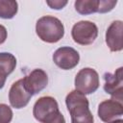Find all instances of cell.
<instances>
[{"mask_svg": "<svg viewBox=\"0 0 123 123\" xmlns=\"http://www.w3.org/2000/svg\"><path fill=\"white\" fill-rule=\"evenodd\" d=\"M65 104L71 116V123H93L94 118L85 94L76 89L72 90L66 95Z\"/></svg>", "mask_w": 123, "mask_h": 123, "instance_id": "cell-1", "label": "cell"}, {"mask_svg": "<svg viewBox=\"0 0 123 123\" xmlns=\"http://www.w3.org/2000/svg\"><path fill=\"white\" fill-rule=\"evenodd\" d=\"M36 33L42 41L47 43H56L63 37L64 27L59 18L51 15H45L37 21Z\"/></svg>", "mask_w": 123, "mask_h": 123, "instance_id": "cell-2", "label": "cell"}, {"mask_svg": "<svg viewBox=\"0 0 123 123\" xmlns=\"http://www.w3.org/2000/svg\"><path fill=\"white\" fill-rule=\"evenodd\" d=\"M75 88L83 94H91L95 92L100 85L97 71L90 67L81 69L75 77Z\"/></svg>", "mask_w": 123, "mask_h": 123, "instance_id": "cell-3", "label": "cell"}, {"mask_svg": "<svg viewBox=\"0 0 123 123\" xmlns=\"http://www.w3.org/2000/svg\"><path fill=\"white\" fill-rule=\"evenodd\" d=\"M73 40L80 45H89L98 36V28L95 23L88 20H81L75 23L71 30Z\"/></svg>", "mask_w": 123, "mask_h": 123, "instance_id": "cell-4", "label": "cell"}, {"mask_svg": "<svg viewBox=\"0 0 123 123\" xmlns=\"http://www.w3.org/2000/svg\"><path fill=\"white\" fill-rule=\"evenodd\" d=\"M122 67L116 69L112 74L106 72L104 74V90L111 96V99L122 103L123 101V74Z\"/></svg>", "mask_w": 123, "mask_h": 123, "instance_id": "cell-5", "label": "cell"}, {"mask_svg": "<svg viewBox=\"0 0 123 123\" xmlns=\"http://www.w3.org/2000/svg\"><path fill=\"white\" fill-rule=\"evenodd\" d=\"M80 61L79 53L72 47L62 46L58 48L53 54L54 63L63 70H69L74 68Z\"/></svg>", "mask_w": 123, "mask_h": 123, "instance_id": "cell-6", "label": "cell"}, {"mask_svg": "<svg viewBox=\"0 0 123 123\" xmlns=\"http://www.w3.org/2000/svg\"><path fill=\"white\" fill-rule=\"evenodd\" d=\"M33 95L25 87L23 79L14 82L9 91V101L12 108L22 109L26 107Z\"/></svg>", "mask_w": 123, "mask_h": 123, "instance_id": "cell-7", "label": "cell"}, {"mask_svg": "<svg viewBox=\"0 0 123 123\" xmlns=\"http://www.w3.org/2000/svg\"><path fill=\"white\" fill-rule=\"evenodd\" d=\"M22 79L25 87L32 95L39 93L46 87L48 84V76L46 72L40 68L34 69Z\"/></svg>", "mask_w": 123, "mask_h": 123, "instance_id": "cell-8", "label": "cell"}, {"mask_svg": "<svg viewBox=\"0 0 123 123\" xmlns=\"http://www.w3.org/2000/svg\"><path fill=\"white\" fill-rule=\"evenodd\" d=\"M98 116L106 123H109L117 118H121L123 114L122 103L113 99H109L101 102L98 106Z\"/></svg>", "mask_w": 123, "mask_h": 123, "instance_id": "cell-9", "label": "cell"}, {"mask_svg": "<svg viewBox=\"0 0 123 123\" xmlns=\"http://www.w3.org/2000/svg\"><path fill=\"white\" fill-rule=\"evenodd\" d=\"M56 111H59V105L56 99L51 96H43L36 101L33 108V115L36 120L42 123L47 116Z\"/></svg>", "mask_w": 123, "mask_h": 123, "instance_id": "cell-10", "label": "cell"}, {"mask_svg": "<svg viewBox=\"0 0 123 123\" xmlns=\"http://www.w3.org/2000/svg\"><path fill=\"white\" fill-rule=\"evenodd\" d=\"M122 30V21L115 20L111 23L106 31V43L111 52H119L123 49Z\"/></svg>", "mask_w": 123, "mask_h": 123, "instance_id": "cell-11", "label": "cell"}, {"mask_svg": "<svg viewBox=\"0 0 123 123\" xmlns=\"http://www.w3.org/2000/svg\"><path fill=\"white\" fill-rule=\"evenodd\" d=\"M16 66L15 57L8 52L0 53V76L6 77L10 75Z\"/></svg>", "mask_w": 123, "mask_h": 123, "instance_id": "cell-12", "label": "cell"}, {"mask_svg": "<svg viewBox=\"0 0 123 123\" xmlns=\"http://www.w3.org/2000/svg\"><path fill=\"white\" fill-rule=\"evenodd\" d=\"M75 10L82 15L98 12L99 0H77L74 3Z\"/></svg>", "mask_w": 123, "mask_h": 123, "instance_id": "cell-13", "label": "cell"}, {"mask_svg": "<svg viewBox=\"0 0 123 123\" xmlns=\"http://www.w3.org/2000/svg\"><path fill=\"white\" fill-rule=\"evenodd\" d=\"M18 4L16 1L0 0V18L12 19L17 13Z\"/></svg>", "mask_w": 123, "mask_h": 123, "instance_id": "cell-14", "label": "cell"}, {"mask_svg": "<svg viewBox=\"0 0 123 123\" xmlns=\"http://www.w3.org/2000/svg\"><path fill=\"white\" fill-rule=\"evenodd\" d=\"M12 115V111L8 105L0 104V123H11Z\"/></svg>", "mask_w": 123, "mask_h": 123, "instance_id": "cell-15", "label": "cell"}, {"mask_svg": "<svg viewBox=\"0 0 123 123\" xmlns=\"http://www.w3.org/2000/svg\"><path fill=\"white\" fill-rule=\"evenodd\" d=\"M117 4V1L113 0H99V8H98V12L100 13H105L111 12L115 5Z\"/></svg>", "mask_w": 123, "mask_h": 123, "instance_id": "cell-16", "label": "cell"}, {"mask_svg": "<svg viewBox=\"0 0 123 123\" xmlns=\"http://www.w3.org/2000/svg\"><path fill=\"white\" fill-rule=\"evenodd\" d=\"M42 123H65V119L62 113L59 110L52 112L49 116H47Z\"/></svg>", "mask_w": 123, "mask_h": 123, "instance_id": "cell-17", "label": "cell"}, {"mask_svg": "<svg viewBox=\"0 0 123 123\" xmlns=\"http://www.w3.org/2000/svg\"><path fill=\"white\" fill-rule=\"evenodd\" d=\"M46 4L51 9L61 10L67 4V1L66 0H53V1H46Z\"/></svg>", "mask_w": 123, "mask_h": 123, "instance_id": "cell-18", "label": "cell"}, {"mask_svg": "<svg viewBox=\"0 0 123 123\" xmlns=\"http://www.w3.org/2000/svg\"><path fill=\"white\" fill-rule=\"evenodd\" d=\"M7 35H8V34H7V29H6V27L0 24V44H2V43L5 42V40H6V38H7Z\"/></svg>", "mask_w": 123, "mask_h": 123, "instance_id": "cell-19", "label": "cell"}, {"mask_svg": "<svg viewBox=\"0 0 123 123\" xmlns=\"http://www.w3.org/2000/svg\"><path fill=\"white\" fill-rule=\"evenodd\" d=\"M6 83V77H3V76H0V89L4 86Z\"/></svg>", "mask_w": 123, "mask_h": 123, "instance_id": "cell-20", "label": "cell"}, {"mask_svg": "<svg viewBox=\"0 0 123 123\" xmlns=\"http://www.w3.org/2000/svg\"><path fill=\"white\" fill-rule=\"evenodd\" d=\"M109 123H123V120L121 118H118V119H115V120H112Z\"/></svg>", "mask_w": 123, "mask_h": 123, "instance_id": "cell-21", "label": "cell"}]
</instances>
